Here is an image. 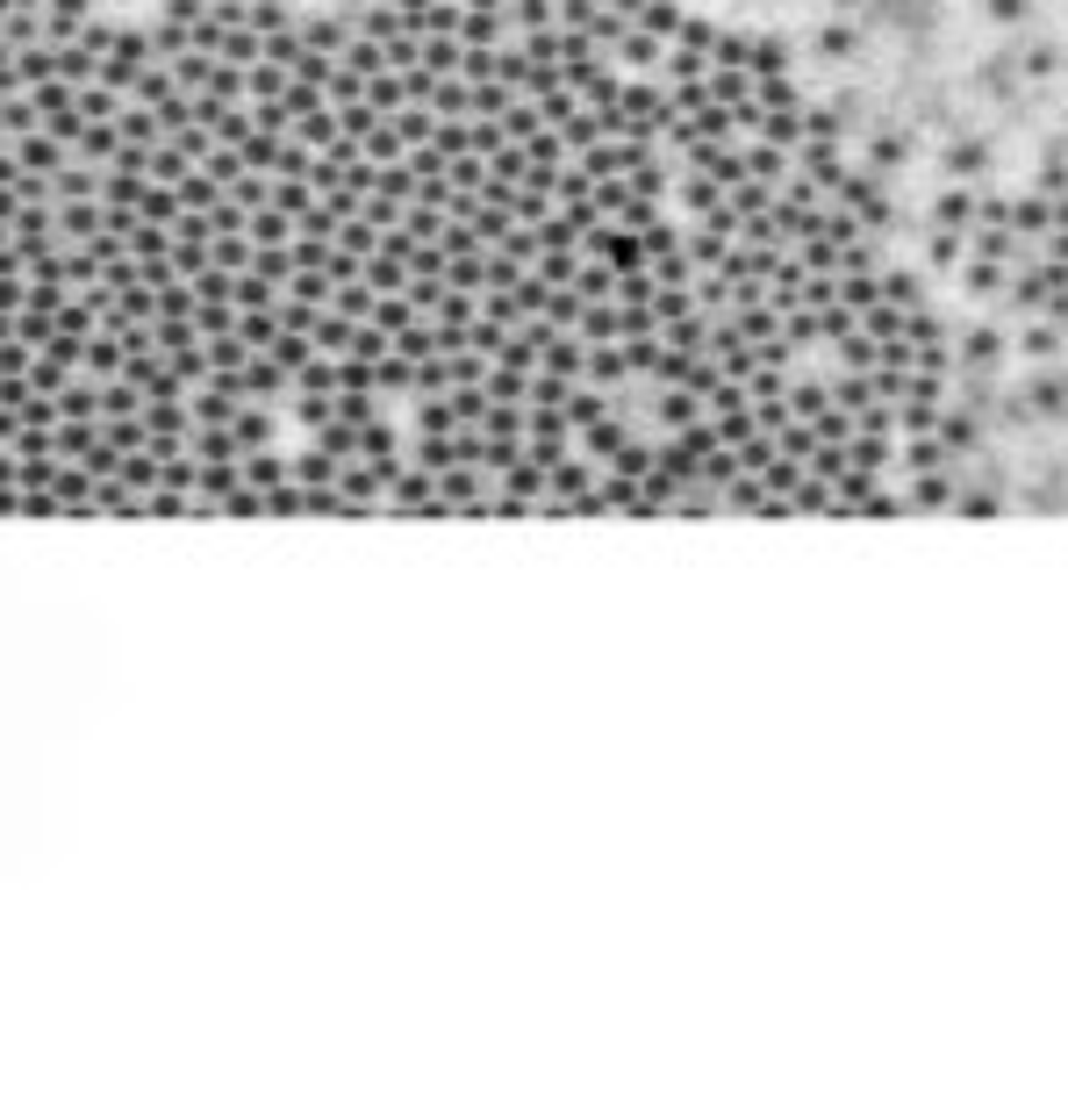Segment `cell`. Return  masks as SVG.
Listing matches in <instances>:
<instances>
[{
	"instance_id": "obj_1",
	"label": "cell",
	"mask_w": 1068,
	"mask_h": 1120,
	"mask_svg": "<svg viewBox=\"0 0 1068 1120\" xmlns=\"http://www.w3.org/2000/svg\"><path fill=\"white\" fill-rule=\"evenodd\" d=\"M689 43V37H681ZM717 86H739V94H760V101H782L789 115H803L811 130H825V138L846 151V138H839V123L825 109H818L811 94H803L797 80H789L782 65H760V58H710L704 72H689V58H681V94H717ZM853 159V151H846ZM867 180V173H861ZM875 187V180H867ZM882 202V194H875ZM882 216H890V202H882ZM918 287V281H911ZM918 309H925V489H918V503H933L939 496V481H947V446H954V359H947V338H939V316H933V302L918 295ZM911 503V510H918Z\"/></svg>"
},
{
	"instance_id": "obj_2",
	"label": "cell",
	"mask_w": 1068,
	"mask_h": 1120,
	"mask_svg": "<svg viewBox=\"0 0 1068 1120\" xmlns=\"http://www.w3.org/2000/svg\"><path fill=\"white\" fill-rule=\"evenodd\" d=\"M839 8H875V0H839Z\"/></svg>"
}]
</instances>
